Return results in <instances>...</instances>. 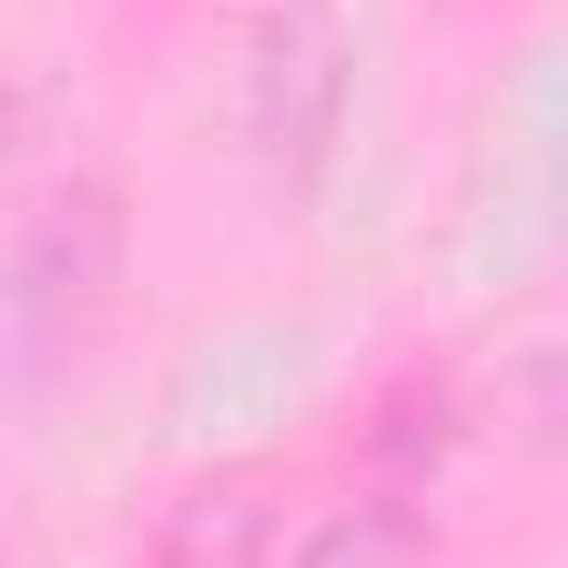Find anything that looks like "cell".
I'll return each instance as SVG.
<instances>
[{
    "instance_id": "6da1fadb",
    "label": "cell",
    "mask_w": 568,
    "mask_h": 568,
    "mask_svg": "<svg viewBox=\"0 0 568 568\" xmlns=\"http://www.w3.org/2000/svg\"><path fill=\"white\" fill-rule=\"evenodd\" d=\"M346 71H355V53H346V27L328 0L266 9L257 53H248V124L275 169L311 178L328 160L337 124H346Z\"/></svg>"
},
{
    "instance_id": "7a4b0ae2",
    "label": "cell",
    "mask_w": 568,
    "mask_h": 568,
    "mask_svg": "<svg viewBox=\"0 0 568 568\" xmlns=\"http://www.w3.org/2000/svg\"><path fill=\"white\" fill-rule=\"evenodd\" d=\"M275 532V470L266 462H213L204 479L178 488L151 568H257Z\"/></svg>"
},
{
    "instance_id": "3957f363",
    "label": "cell",
    "mask_w": 568,
    "mask_h": 568,
    "mask_svg": "<svg viewBox=\"0 0 568 568\" xmlns=\"http://www.w3.org/2000/svg\"><path fill=\"white\" fill-rule=\"evenodd\" d=\"M115 248H124L115 195H106V186H62V195L44 204V222H36V240H27V275H18L27 311H62V302L106 293Z\"/></svg>"
},
{
    "instance_id": "277c9868",
    "label": "cell",
    "mask_w": 568,
    "mask_h": 568,
    "mask_svg": "<svg viewBox=\"0 0 568 568\" xmlns=\"http://www.w3.org/2000/svg\"><path fill=\"white\" fill-rule=\"evenodd\" d=\"M426 559H435V541H426L417 515H399V506H355V515L320 524L293 568H426Z\"/></svg>"
},
{
    "instance_id": "5b68a950",
    "label": "cell",
    "mask_w": 568,
    "mask_h": 568,
    "mask_svg": "<svg viewBox=\"0 0 568 568\" xmlns=\"http://www.w3.org/2000/svg\"><path fill=\"white\" fill-rule=\"evenodd\" d=\"M444 444H453V399L435 382H399L382 399V417H373V453L399 462V470H426Z\"/></svg>"
}]
</instances>
